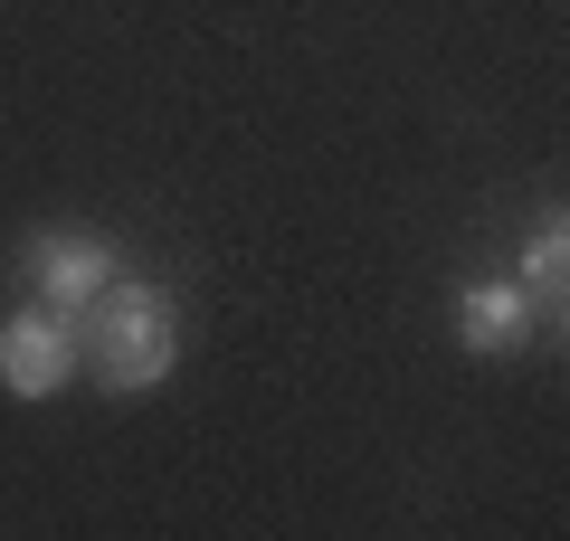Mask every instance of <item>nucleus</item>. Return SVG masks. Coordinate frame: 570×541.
<instances>
[{"mask_svg": "<svg viewBox=\"0 0 570 541\" xmlns=\"http://www.w3.org/2000/svg\"><path fill=\"white\" fill-rule=\"evenodd\" d=\"M77 333H86V371H96V390H115V400H142V390H163L171 371H181V295L124 276V266H115V285L86 304Z\"/></svg>", "mask_w": 570, "mask_h": 541, "instance_id": "1", "label": "nucleus"}, {"mask_svg": "<svg viewBox=\"0 0 570 541\" xmlns=\"http://www.w3.org/2000/svg\"><path fill=\"white\" fill-rule=\"evenodd\" d=\"M20 285L48 304V314H77L86 323V304L115 285V238H105V228H77V219L29 228V238H20Z\"/></svg>", "mask_w": 570, "mask_h": 541, "instance_id": "2", "label": "nucleus"}, {"mask_svg": "<svg viewBox=\"0 0 570 541\" xmlns=\"http://www.w3.org/2000/svg\"><path fill=\"white\" fill-rule=\"evenodd\" d=\"M77 371H86L77 314H48L39 295L0 314V390H10V400H58Z\"/></svg>", "mask_w": 570, "mask_h": 541, "instance_id": "3", "label": "nucleus"}, {"mask_svg": "<svg viewBox=\"0 0 570 541\" xmlns=\"http://www.w3.org/2000/svg\"><path fill=\"white\" fill-rule=\"evenodd\" d=\"M448 314H456V342H466V352H485V361L523 352V342L542 333V304H532L513 276H466Z\"/></svg>", "mask_w": 570, "mask_h": 541, "instance_id": "4", "label": "nucleus"}, {"mask_svg": "<svg viewBox=\"0 0 570 541\" xmlns=\"http://www.w3.org/2000/svg\"><path fill=\"white\" fill-rule=\"evenodd\" d=\"M513 285H523L551 314V333H561V285H570V219L561 209H532L523 219V238H513Z\"/></svg>", "mask_w": 570, "mask_h": 541, "instance_id": "5", "label": "nucleus"}]
</instances>
